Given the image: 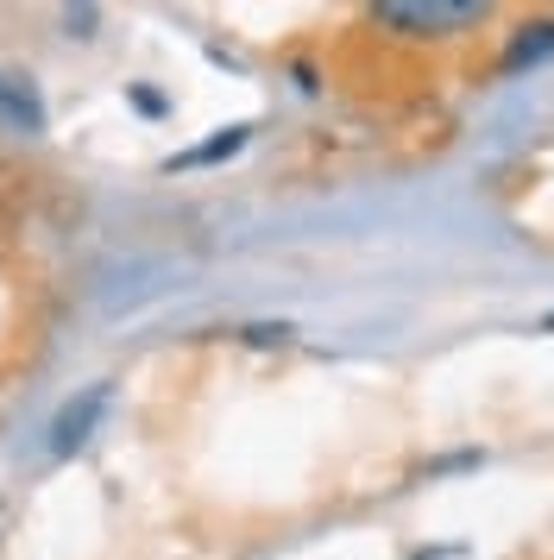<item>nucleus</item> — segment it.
Returning a JSON list of instances; mask_svg holds the SVG:
<instances>
[{
  "label": "nucleus",
  "mask_w": 554,
  "mask_h": 560,
  "mask_svg": "<svg viewBox=\"0 0 554 560\" xmlns=\"http://www.w3.org/2000/svg\"><path fill=\"white\" fill-rule=\"evenodd\" d=\"M504 0H366V26L391 45H460L498 26Z\"/></svg>",
  "instance_id": "obj_1"
},
{
  "label": "nucleus",
  "mask_w": 554,
  "mask_h": 560,
  "mask_svg": "<svg viewBox=\"0 0 554 560\" xmlns=\"http://www.w3.org/2000/svg\"><path fill=\"white\" fill-rule=\"evenodd\" d=\"M107 397H114L107 384H89L82 397H70V404L57 409V422H50V454H57V459H70L76 447H82V441L95 434L101 416H107Z\"/></svg>",
  "instance_id": "obj_2"
},
{
  "label": "nucleus",
  "mask_w": 554,
  "mask_h": 560,
  "mask_svg": "<svg viewBox=\"0 0 554 560\" xmlns=\"http://www.w3.org/2000/svg\"><path fill=\"white\" fill-rule=\"evenodd\" d=\"M0 127L25 132V139H38L50 127V107L38 95V82L20 77V70H0Z\"/></svg>",
  "instance_id": "obj_3"
},
{
  "label": "nucleus",
  "mask_w": 554,
  "mask_h": 560,
  "mask_svg": "<svg viewBox=\"0 0 554 560\" xmlns=\"http://www.w3.org/2000/svg\"><path fill=\"white\" fill-rule=\"evenodd\" d=\"M554 57V20H529V26L510 32V45L498 51V77H523L535 63Z\"/></svg>",
  "instance_id": "obj_4"
},
{
  "label": "nucleus",
  "mask_w": 554,
  "mask_h": 560,
  "mask_svg": "<svg viewBox=\"0 0 554 560\" xmlns=\"http://www.w3.org/2000/svg\"><path fill=\"white\" fill-rule=\"evenodd\" d=\"M246 139H252V127H221L215 139H201V145H189V152H176L171 171H208V164H221V158L246 152Z\"/></svg>",
  "instance_id": "obj_5"
},
{
  "label": "nucleus",
  "mask_w": 554,
  "mask_h": 560,
  "mask_svg": "<svg viewBox=\"0 0 554 560\" xmlns=\"http://www.w3.org/2000/svg\"><path fill=\"white\" fill-rule=\"evenodd\" d=\"M416 560H473V555H466V548H423Z\"/></svg>",
  "instance_id": "obj_6"
},
{
  "label": "nucleus",
  "mask_w": 554,
  "mask_h": 560,
  "mask_svg": "<svg viewBox=\"0 0 554 560\" xmlns=\"http://www.w3.org/2000/svg\"><path fill=\"white\" fill-rule=\"evenodd\" d=\"M132 102H139V114H164V95H151V89H139Z\"/></svg>",
  "instance_id": "obj_7"
},
{
  "label": "nucleus",
  "mask_w": 554,
  "mask_h": 560,
  "mask_svg": "<svg viewBox=\"0 0 554 560\" xmlns=\"http://www.w3.org/2000/svg\"><path fill=\"white\" fill-rule=\"evenodd\" d=\"M542 334H554V308H549V315H542Z\"/></svg>",
  "instance_id": "obj_8"
}]
</instances>
